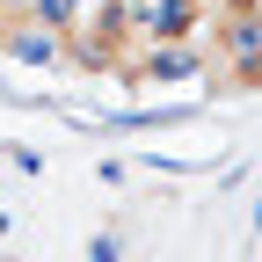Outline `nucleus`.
Here are the masks:
<instances>
[{"mask_svg": "<svg viewBox=\"0 0 262 262\" xmlns=\"http://www.w3.org/2000/svg\"><path fill=\"white\" fill-rule=\"evenodd\" d=\"M196 15V0H117V29L131 37H153V44H175Z\"/></svg>", "mask_w": 262, "mask_h": 262, "instance_id": "obj_1", "label": "nucleus"}, {"mask_svg": "<svg viewBox=\"0 0 262 262\" xmlns=\"http://www.w3.org/2000/svg\"><path fill=\"white\" fill-rule=\"evenodd\" d=\"M196 66H204V51H196V44H182V37H175V44H160V51L146 58V73H153V80H189V73H196Z\"/></svg>", "mask_w": 262, "mask_h": 262, "instance_id": "obj_2", "label": "nucleus"}, {"mask_svg": "<svg viewBox=\"0 0 262 262\" xmlns=\"http://www.w3.org/2000/svg\"><path fill=\"white\" fill-rule=\"evenodd\" d=\"M0 226H8V219H0Z\"/></svg>", "mask_w": 262, "mask_h": 262, "instance_id": "obj_3", "label": "nucleus"}]
</instances>
